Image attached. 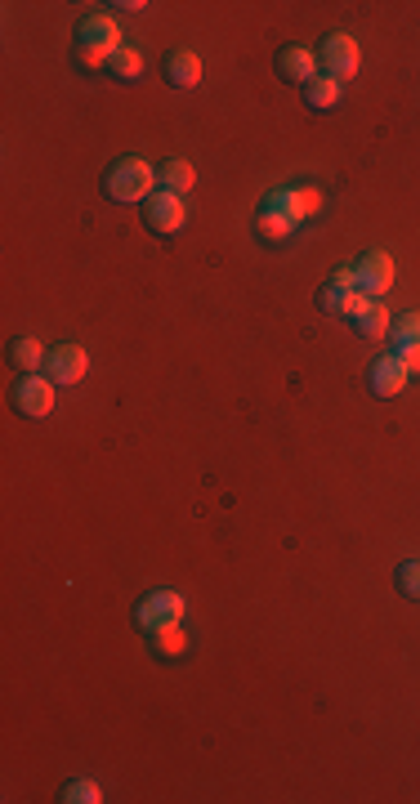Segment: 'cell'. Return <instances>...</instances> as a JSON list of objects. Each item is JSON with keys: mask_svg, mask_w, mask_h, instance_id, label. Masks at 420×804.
Masks as SVG:
<instances>
[{"mask_svg": "<svg viewBox=\"0 0 420 804\" xmlns=\"http://www.w3.org/2000/svg\"><path fill=\"white\" fill-rule=\"evenodd\" d=\"M152 188H157V166H148L143 157H121L117 166L108 170V197L121 201V206L148 201Z\"/></svg>", "mask_w": 420, "mask_h": 804, "instance_id": "obj_1", "label": "cell"}, {"mask_svg": "<svg viewBox=\"0 0 420 804\" xmlns=\"http://www.w3.org/2000/svg\"><path fill=\"white\" fill-rule=\"evenodd\" d=\"M76 45H81V63L103 67V63L112 59V54L121 50L117 18H108V14H90V18H81V27H76Z\"/></svg>", "mask_w": 420, "mask_h": 804, "instance_id": "obj_2", "label": "cell"}, {"mask_svg": "<svg viewBox=\"0 0 420 804\" xmlns=\"http://www.w3.org/2000/svg\"><path fill=\"white\" fill-rule=\"evenodd\" d=\"M358 63H362V50H358V41H353V36L336 32V36H327V41H322V50H318V67H322L327 76H336L340 85L358 76Z\"/></svg>", "mask_w": 420, "mask_h": 804, "instance_id": "obj_3", "label": "cell"}, {"mask_svg": "<svg viewBox=\"0 0 420 804\" xmlns=\"http://www.w3.org/2000/svg\"><path fill=\"white\" fill-rule=\"evenodd\" d=\"M260 210L291 219V224H304L309 215H318L322 210V193L318 188H278V193H269L260 201Z\"/></svg>", "mask_w": 420, "mask_h": 804, "instance_id": "obj_4", "label": "cell"}, {"mask_svg": "<svg viewBox=\"0 0 420 804\" xmlns=\"http://www.w3.org/2000/svg\"><path fill=\"white\" fill-rule=\"evenodd\" d=\"M143 224H148L157 237L184 233V224H188L184 197H175V193H152V197H148V210H143Z\"/></svg>", "mask_w": 420, "mask_h": 804, "instance_id": "obj_5", "label": "cell"}, {"mask_svg": "<svg viewBox=\"0 0 420 804\" xmlns=\"http://www.w3.org/2000/svg\"><path fill=\"white\" fill-rule=\"evenodd\" d=\"M179 617H184V595H175V590H152V595L135 608V621L148 630V635L157 626H175Z\"/></svg>", "mask_w": 420, "mask_h": 804, "instance_id": "obj_6", "label": "cell"}, {"mask_svg": "<svg viewBox=\"0 0 420 804\" xmlns=\"http://www.w3.org/2000/svg\"><path fill=\"white\" fill-rule=\"evenodd\" d=\"M54 380L50 376H18V385H14V407L23 411V416H50V407H54Z\"/></svg>", "mask_w": 420, "mask_h": 804, "instance_id": "obj_7", "label": "cell"}, {"mask_svg": "<svg viewBox=\"0 0 420 804\" xmlns=\"http://www.w3.org/2000/svg\"><path fill=\"white\" fill-rule=\"evenodd\" d=\"M85 371H90V358H85L81 344H59V349L45 353V376L54 385H76V380H85Z\"/></svg>", "mask_w": 420, "mask_h": 804, "instance_id": "obj_8", "label": "cell"}, {"mask_svg": "<svg viewBox=\"0 0 420 804\" xmlns=\"http://www.w3.org/2000/svg\"><path fill=\"white\" fill-rule=\"evenodd\" d=\"M353 273H358V291L371 295V300H380V295L394 286V260H389L385 251H367L353 264Z\"/></svg>", "mask_w": 420, "mask_h": 804, "instance_id": "obj_9", "label": "cell"}, {"mask_svg": "<svg viewBox=\"0 0 420 804\" xmlns=\"http://www.w3.org/2000/svg\"><path fill=\"white\" fill-rule=\"evenodd\" d=\"M367 385H371V394L376 398H398L407 389V367L394 358V353H389V358H376L371 362Z\"/></svg>", "mask_w": 420, "mask_h": 804, "instance_id": "obj_10", "label": "cell"}, {"mask_svg": "<svg viewBox=\"0 0 420 804\" xmlns=\"http://www.w3.org/2000/svg\"><path fill=\"white\" fill-rule=\"evenodd\" d=\"M161 76H166L175 90H193V85L202 81V59H197L193 50H170L166 59H161Z\"/></svg>", "mask_w": 420, "mask_h": 804, "instance_id": "obj_11", "label": "cell"}, {"mask_svg": "<svg viewBox=\"0 0 420 804\" xmlns=\"http://www.w3.org/2000/svg\"><path fill=\"white\" fill-rule=\"evenodd\" d=\"M318 72H322L318 59H313V50H304V45H286V50L278 54V76H282V81L309 85Z\"/></svg>", "mask_w": 420, "mask_h": 804, "instance_id": "obj_12", "label": "cell"}, {"mask_svg": "<svg viewBox=\"0 0 420 804\" xmlns=\"http://www.w3.org/2000/svg\"><path fill=\"white\" fill-rule=\"evenodd\" d=\"M353 331L362 335V340H380V335H389L394 331V318H389V309H385V300H367L358 313H353Z\"/></svg>", "mask_w": 420, "mask_h": 804, "instance_id": "obj_13", "label": "cell"}, {"mask_svg": "<svg viewBox=\"0 0 420 804\" xmlns=\"http://www.w3.org/2000/svg\"><path fill=\"white\" fill-rule=\"evenodd\" d=\"M193 166L188 161H161L157 166V193H175V197H184L188 188H193Z\"/></svg>", "mask_w": 420, "mask_h": 804, "instance_id": "obj_14", "label": "cell"}, {"mask_svg": "<svg viewBox=\"0 0 420 804\" xmlns=\"http://www.w3.org/2000/svg\"><path fill=\"white\" fill-rule=\"evenodd\" d=\"M9 362H14L23 376H36V367H45V349L36 335H18L14 344H9Z\"/></svg>", "mask_w": 420, "mask_h": 804, "instance_id": "obj_15", "label": "cell"}, {"mask_svg": "<svg viewBox=\"0 0 420 804\" xmlns=\"http://www.w3.org/2000/svg\"><path fill=\"white\" fill-rule=\"evenodd\" d=\"M300 90H304V103H309V108H336L340 103V81L327 72H318L309 85H300Z\"/></svg>", "mask_w": 420, "mask_h": 804, "instance_id": "obj_16", "label": "cell"}, {"mask_svg": "<svg viewBox=\"0 0 420 804\" xmlns=\"http://www.w3.org/2000/svg\"><path fill=\"white\" fill-rule=\"evenodd\" d=\"M148 639H152V653H157V657H184L188 653V635H184V626H179V621H175V626H157Z\"/></svg>", "mask_w": 420, "mask_h": 804, "instance_id": "obj_17", "label": "cell"}, {"mask_svg": "<svg viewBox=\"0 0 420 804\" xmlns=\"http://www.w3.org/2000/svg\"><path fill=\"white\" fill-rule=\"evenodd\" d=\"M108 72L117 76V81H139L143 76V54L135 50V45H121V50L108 59Z\"/></svg>", "mask_w": 420, "mask_h": 804, "instance_id": "obj_18", "label": "cell"}, {"mask_svg": "<svg viewBox=\"0 0 420 804\" xmlns=\"http://www.w3.org/2000/svg\"><path fill=\"white\" fill-rule=\"evenodd\" d=\"M295 228H300V224H291V219H282V215H269V210H260V215H255V233H260L264 242H286Z\"/></svg>", "mask_w": 420, "mask_h": 804, "instance_id": "obj_19", "label": "cell"}, {"mask_svg": "<svg viewBox=\"0 0 420 804\" xmlns=\"http://www.w3.org/2000/svg\"><path fill=\"white\" fill-rule=\"evenodd\" d=\"M99 800H103V791H99V782H90V778H76L63 787V804H99Z\"/></svg>", "mask_w": 420, "mask_h": 804, "instance_id": "obj_20", "label": "cell"}, {"mask_svg": "<svg viewBox=\"0 0 420 804\" xmlns=\"http://www.w3.org/2000/svg\"><path fill=\"white\" fill-rule=\"evenodd\" d=\"M394 344H420V313H403V318H394Z\"/></svg>", "mask_w": 420, "mask_h": 804, "instance_id": "obj_21", "label": "cell"}, {"mask_svg": "<svg viewBox=\"0 0 420 804\" xmlns=\"http://www.w3.org/2000/svg\"><path fill=\"white\" fill-rule=\"evenodd\" d=\"M398 590H403L407 599H420V559H407L403 568H398Z\"/></svg>", "mask_w": 420, "mask_h": 804, "instance_id": "obj_22", "label": "cell"}, {"mask_svg": "<svg viewBox=\"0 0 420 804\" xmlns=\"http://www.w3.org/2000/svg\"><path fill=\"white\" fill-rule=\"evenodd\" d=\"M394 358L407 367V376H420V344H394Z\"/></svg>", "mask_w": 420, "mask_h": 804, "instance_id": "obj_23", "label": "cell"}, {"mask_svg": "<svg viewBox=\"0 0 420 804\" xmlns=\"http://www.w3.org/2000/svg\"><path fill=\"white\" fill-rule=\"evenodd\" d=\"M331 286H340V291H358V273H353L349 264L336 268V273H331Z\"/></svg>", "mask_w": 420, "mask_h": 804, "instance_id": "obj_24", "label": "cell"}]
</instances>
